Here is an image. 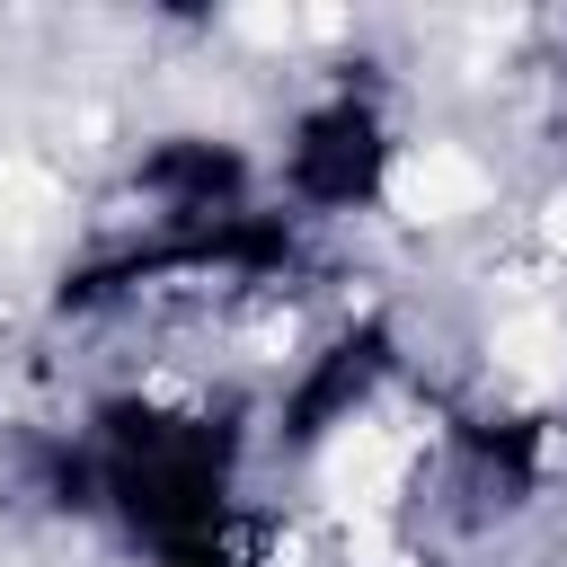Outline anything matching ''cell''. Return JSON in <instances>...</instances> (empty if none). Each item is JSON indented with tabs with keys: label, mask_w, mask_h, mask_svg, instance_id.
Masks as SVG:
<instances>
[{
	"label": "cell",
	"mask_w": 567,
	"mask_h": 567,
	"mask_svg": "<svg viewBox=\"0 0 567 567\" xmlns=\"http://www.w3.org/2000/svg\"><path fill=\"white\" fill-rule=\"evenodd\" d=\"M399 177H408L399 106H390L381 71H354V62L319 71V80L292 97L284 133H275V151H266V204L292 213L310 239L337 230V221H372V213L399 195Z\"/></svg>",
	"instance_id": "cell-2"
},
{
	"label": "cell",
	"mask_w": 567,
	"mask_h": 567,
	"mask_svg": "<svg viewBox=\"0 0 567 567\" xmlns=\"http://www.w3.org/2000/svg\"><path fill=\"white\" fill-rule=\"evenodd\" d=\"M124 230H159V239H195V230H221L239 213L266 204V159L239 142V133H213V124H168V133H142L133 159H124Z\"/></svg>",
	"instance_id": "cell-4"
},
{
	"label": "cell",
	"mask_w": 567,
	"mask_h": 567,
	"mask_svg": "<svg viewBox=\"0 0 567 567\" xmlns=\"http://www.w3.org/2000/svg\"><path fill=\"white\" fill-rule=\"evenodd\" d=\"M558 470H567V416H558Z\"/></svg>",
	"instance_id": "cell-6"
},
{
	"label": "cell",
	"mask_w": 567,
	"mask_h": 567,
	"mask_svg": "<svg viewBox=\"0 0 567 567\" xmlns=\"http://www.w3.org/2000/svg\"><path fill=\"white\" fill-rule=\"evenodd\" d=\"M97 523L142 558L239 532V496L257 470V408L195 390H106L80 416Z\"/></svg>",
	"instance_id": "cell-1"
},
{
	"label": "cell",
	"mask_w": 567,
	"mask_h": 567,
	"mask_svg": "<svg viewBox=\"0 0 567 567\" xmlns=\"http://www.w3.org/2000/svg\"><path fill=\"white\" fill-rule=\"evenodd\" d=\"M399 390H408V337H399V319L390 310H346L337 328H319L275 372V399L257 408V461L319 470L354 434H372Z\"/></svg>",
	"instance_id": "cell-3"
},
{
	"label": "cell",
	"mask_w": 567,
	"mask_h": 567,
	"mask_svg": "<svg viewBox=\"0 0 567 567\" xmlns=\"http://www.w3.org/2000/svg\"><path fill=\"white\" fill-rule=\"evenodd\" d=\"M142 567H275L248 532H213V540H186V549H159V558H142Z\"/></svg>",
	"instance_id": "cell-5"
}]
</instances>
